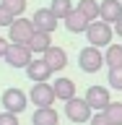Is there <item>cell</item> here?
<instances>
[{
	"mask_svg": "<svg viewBox=\"0 0 122 125\" xmlns=\"http://www.w3.org/2000/svg\"><path fill=\"white\" fill-rule=\"evenodd\" d=\"M57 123H60V115L55 107L34 109V115H31V125H57Z\"/></svg>",
	"mask_w": 122,
	"mask_h": 125,
	"instance_id": "15",
	"label": "cell"
},
{
	"mask_svg": "<svg viewBox=\"0 0 122 125\" xmlns=\"http://www.w3.org/2000/svg\"><path fill=\"white\" fill-rule=\"evenodd\" d=\"M114 34H117V37H122V18L114 23Z\"/></svg>",
	"mask_w": 122,
	"mask_h": 125,
	"instance_id": "27",
	"label": "cell"
},
{
	"mask_svg": "<svg viewBox=\"0 0 122 125\" xmlns=\"http://www.w3.org/2000/svg\"><path fill=\"white\" fill-rule=\"evenodd\" d=\"M120 18H122V3L120 0H104V3H99V21L112 26Z\"/></svg>",
	"mask_w": 122,
	"mask_h": 125,
	"instance_id": "10",
	"label": "cell"
},
{
	"mask_svg": "<svg viewBox=\"0 0 122 125\" xmlns=\"http://www.w3.org/2000/svg\"><path fill=\"white\" fill-rule=\"evenodd\" d=\"M104 115L112 125H122V102H112L107 109H104Z\"/></svg>",
	"mask_w": 122,
	"mask_h": 125,
	"instance_id": "21",
	"label": "cell"
},
{
	"mask_svg": "<svg viewBox=\"0 0 122 125\" xmlns=\"http://www.w3.org/2000/svg\"><path fill=\"white\" fill-rule=\"evenodd\" d=\"M31 50V55L34 52H39V55H44L49 47H52V37L49 34H42V31H34V37H31V42L26 44Z\"/></svg>",
	"mask_w": 122,
	"mask_h": 125,
	"instance_id": "16",
	"label": "cell"
},
{
	"mask_svg": "<svg viewBox=\"0 0 122 125\" xmlns=\"http://www.w3.org/2000/svg\"><path fill=\"white\" fill-rule=\"evenodd\" d=\"M0 5L5 8L13 18H23V10H26V0H0Z\"/></svg>",
	"mask_w": 122,
	"mask_h": 125,
	"instance_id": "20",
	"label": "cell"
},
{
	"mask_svg": "<svg viewBox=\"0 0 122 125\" xmlns=\"http://www.w3.org/2000/svg\"><path fill=\"white\" fill-rule=\"evenodd\" d=\"M83 99H86V104H88L91 109H96V112H104V109L112 104V99H109V89H107V86H99V83L88 86Z\"/></svg>",
	"mask_w": 122,
	"mask_h": 125,
	"instance_id": "6",
	"label": "cell"
},
{
	"mask_svg": "<svg viewBox=\"0 0 122 125\" xmlns=\"http://www.w3.org/2000/svg\"><path fill=\"white\" fill-rule=\"evenodd\" d=\"M107 81H109V86H112V89L122 91V65H120V68H109Z\"/></svg>",
	"mask_w": 122,
	"mask_h": 125,
	"instance_id": "22",
	"label": "cell"
},
{
	"mask_svg": "<svg viewBox=\"0 0 122 125\" xmlns=\"http://www.w3.org/2000/svg\"><path fill=\"white\" fill-rule=\"evenodd\" d=\"M8 47H10V42H8V39H3V37H0V57H5Z\"/></svg>",
	"mask_w": 122,
	"mask_h": 125,
	"instance_id": "26",
	"label": "cell"
},
{
	"mask_svg": "<svg viewBox=\"0 0 122 125\" xmlns=\"http://www.w3.org/2000/svg\"><path fill=\"white\" fill-rule=\"evenodd\" d=\"M78 65H81V70L83 73H96V70H101V65H104V55H101V50H96V47H83L81 52H78Z\"/></svg>",
	"mask_w": 122,
	"mask_h": 125,
	"instance_id": "5",
	"label": "cell"
},
{
	"mask_svg": "<svg viewBox=\"0 0 122 125\" xmlns=\"http://www.w3.org/2000/svg\"><path fill=\"white\" fill-rule=\"evenodd\" d=\"M31 37H34V23L29 18H16L10 23V29H8V42L10 44H29Z\"/></svg>",
	"mask_w": 122,
	"mask_h": 125,
	"instance_id": "2",
	"label": "cell"
},
{
	"mask_svg": "<svg viewBox=\"0 0 122 125\" xmlns=\"http://www.w3.org/2000/svg\"><path fill=\"white\" fill-rule=\"evenodd\" d=\"M112 37H114V29L104 21H94L88 23V29H86V39L91 42V47H109L112 44Z\"/></svg>",
	"mask_w": 122,
	"mask_h": 125,
	"instance_id": "1",
	"label": "cell"
},
{
	"mask_svg": "<svg viewBox=\"0 0 122 125\" xmlns=\"http://www.w3.org/2000/svg\"><path fill=\"white\" fill-rule=\"evenodd\" d=\"M78 10H81V13L86 16V18H88V21H99V3H96V0H78Z\"/></svg>",
	"mask_w": 122,
	"mask_h": 125,
	"instance_id": "19",
	"label": "cell"
},
{
	"mask_svg": "<svg viewBox=\"0 0 122 125\" xmlns=\"http://www.w3.org/2000/svg\"><path fill=\"white\" fill-rule=\"evenodd\" d=\"M3 60H5L10 68H29V62L34 60V57H31V50H29V47H23V44H10Z\"/></svg>",
	"mask_w": 122,
	"mask_h": 125,
	"instance_id": "8",
	"label": "cell"
},
{
	"mask_svg": "<svg viewBox=\"0 0 122 125\" xmlns=\"http://www.w3.org/2000/svg\"><path fill=\"white\" fill-rule=\"evenodd\" d=\"M55 91H52V83H34L31 86V94H29V102L37 104V109H44V107H52L55 104Z\"/></svg>",
	"mask_w": 122,
	"mask_h": 125,
	"instance_id": "7",
	"label": "cell"
},
{
	"mask_svg": "<svg viewBox=\"0 0 122 125\" xmlns=\"http://www.w3.org/2000/svg\"><path fill=\"white\" fill-rule=\"evenodd\" d=\"M31 23H34V31H42V34H52L55 29H57V18L52 16V10L49 8H39L37 13H34V18H31Z\"/></svg>",
	"mask_w": 122,
	"mask_h": 125,
	"instance_id": "9",
	"label": "cell"
},
{
	"mask_svg": "<svg viewBox=\"0 0 122 125\" xmlns=\"http://www.w3.org/2000/svg\"><path fill=\"white\" fill-rule=\"evenodd\" d=\"M104 65H109V68H120L122 65V44H112L104 50Z\"/></svg>",
	"mask_w": 122,
	"mask_h": 125,
	"instance_id": "17",
	"label": "cell"
},
{
	"mask_svg": "<svg viewBox=\"0 0 122 125\" xmlns=\"http://www.w3.org/2000/svg\"><path fill=\"white\" fill-rule=\"evenodd\" d=\"M42 60L49 65V70H52V73H57V70H62L65 65H68V52H65L62 47H55V44H52L44 55H42Z\"/></svg>",
	"mask_w": 122,
	"mask_h": 125,
	"instance_id": "11",
	"label": "cell"
},
{
	"mask_svg": "<svg viewBox=\"0 0 122 125\" xmlns=\"http://www.w3.org/2000/svg\"><path fill=\"white\" fill-rule=\"evenodd\" d=\"M49 10H52V16L57 21H65V18L73 13V0H52Z\"/></svg>",
	"mask_w": 122,
	"mask_h": 125,
	"instance_id": "18",
	"label": "cell"
},
{
	"mask_svg": "<svg viewBox=\"0 0 122 125\" xmlns=\"http://www.w3.org/2000/svg\"><path fill=\"white\" fill-rule=\"evenodd\" d=\"M26 76H29L34 83H47V81H49V76H52V70H49V65L39 57V60H31V62H29Z\"/></svg>",
	"mask_w": 122,
	"mask_h": 125,
	"instance_id": "12",
	"label": "cell"
},
{
	"mask_svg": "<svg viewBox=\"0 0 122 125\" xmlns=\"http://www.w3.org/2000/svg\"><path fill=\"white\" fill-rule=\"evenodd\" d=\"M65 117H68L70 123H78V125H83V123H91V117H94V109L86 104V99H70L65 102Z\"/></svg>",
	"mask_w": 122,
	"mask_h": 125,
	"instance_id": "3",
	"label": "cell"
},
{
	"mask_svg": "<svg viewBox=\"0 0 122 125\" xmlns=\"http://www.w3.org/2000/svg\"><path fill=\"white\" fill-rule=\"evenodd\" d=\"M0 104H3V109L10 112V115H21L23 109H26V104H29V96H26L21 89H5L3 96H0Z\"/></svg>",
	"mask_w": 122,
	"mask_h": 125,
	"instance_id": "4",
	"label": "cell"
},
{
	"mask_svg": "<svg viewBox=\"0 0 122 125\" xmlns=\"http://www.w3.org/2000/svg\"><path fill=\"white\" fill-rule=\"evenodd\" d=\"M52 91L57 99L62 102H70V99H75V83L70 81V78H57V81H52Z\"/></svg>",
	"mask_w": 122,
	"mask_h": 125,
	"instance_id": "13",
	"label": "cell"
},
{
	"mask_svg": "<svg viewBox=\"0 0 122 125\" xmlns=\"http://www.w3.org/2000/svg\"><path fill=\"white\" fill-rule=\"evenodd\" d=\"M62 23H65V29H68L70 34H83V31L88 29V23H91V21H88V18H86L78 8H73V13H70Z\"/></svg>",
	"mask_w": 122,
	"mask_h": 125,
	"instance_id": "14",
	"label": "cell"
},
{
	"mask_svg": "<svg viewBox=\"0 0 122 125\" xmlns=\"http://www.w3.org/2000/svg\"><path fill=\"white\" fill-rule=\"evenodd\" d=\"M13 21H16V18H13L10 13H8V10H5L3 5H0V26H8V29H10V23H13Z\"/></svg>",
	"mask_w": 122,
	"mask_h": 125,
	"instance_id": "24",
	"label": "cell"
},
{
	"mask_svg": "<svg viewBox=\"0 0 122 125\" xmlns=\"http://www.w3.org/2000/svg\"><path fill=\"white\" fill-rule=\"evenodd\" d=\"M0 125H21V123H18V115H10V112H0Z\"/></svg>",
	"mask_w": 122,
	"mask_h": 125,
	"instance_id": "23",
	"label": "cell"
},
{
	"mask_svg": "<svg viewBox=\"0 0 122 125\" xmlns=\"http://www.w3.org/2000/svg\"><path fill=\"white\" fill-rule=\"evenodd\" d=\"M91 125H112L107 120V115L104 112H94V117H91Z\"/></svg>",
	"mask_w": 122,
	"mask_h": 125,
	"instance_id": "25",
	"label": "cell"
}]
</instances>
